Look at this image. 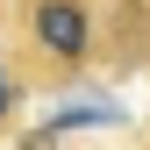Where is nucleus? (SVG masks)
Listing matches in <instances>:
<instances>
[{
  "label": "nucleus",
  "instance_id": "obj_2",
  "mask_svg": "<svg viewBox=\"0 0 150 150\" xmlns=\"http://www.w3.org/2000/svg\"><path fill=\"white\" fill-rule=\"evenodd\" d=\"M14 107H22V79H14V71H7V64H0V122H7V115H14Z\"/></svg>",
  "mask_w": 150,
  "mask_h": 150
},
{
  "label": "nucleus",
  "instance_id": "obj_1",
  "mask_svg": "<svg viewBox=\"0 0 150 150\" xmlns=\"http://www.w3.org/2000/svg\"><path fill=\"white\" fill-rule=\"evenodd\" d=\"M14 29H22V57L36 79H79L100 57V7L93 0H14Z\"/></svg>",
  "mask_w": 150,
  "mask_h": 150
}]
</instances>
